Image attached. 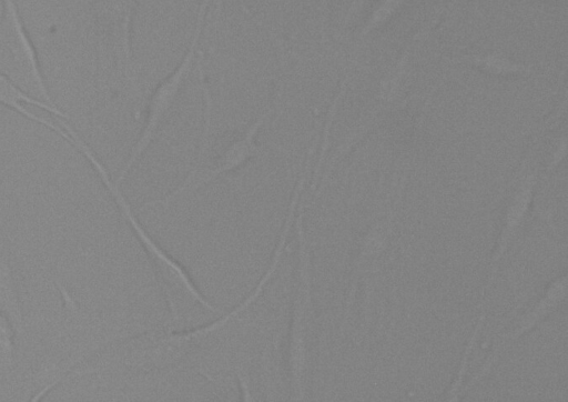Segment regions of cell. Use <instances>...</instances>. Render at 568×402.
Masks as SVG:
<instances>
[{"instance_id": "6da1fadb", "label": "cell", "mask_w": 568, "mask_h": 402, "mask_svg": "<svg viewBox=\"0 0 568 402\" xmlns=\"http://www.w3.org/2000/svg\"><path fill=\"white\" fill-rule=\"evenodd\" d=\"M94 167L98 170L102 181L110 190L116 204L122 210L133 231L138 235L142 247L148 252L149 259L155 270L158 281L165 294L169 308L171 310L172 319L178 321V300L183 297L192 299L194 302L201 304L203 308L211 312H216V308L213 306L195 288L193 281L190 279L184 269L170 255H168L140 225L133 215L130 205L120 192L119 185L111 182L102 164L97 162Z\"/></svg>"}, {"instance_id": "7a4b0ae2", "label": "cell", "mask_w": 568, "mask_h": 402, "mask_svg": "<svg viewBox=\"0 0 568 402\" xmlns=\"http://www.w3.org/2000/svg\"><path fill=\"white\" fill-rule=\"evenodd\" d=\"M202 26H195V30L183 59L176 68L164 79L152 92L149 104L148 114L140 132L139 139L134 143L129 159L116 180V184L125 178L132 167L138 162L141 155L146 151L152 141L158 135L164 121L172 112L185 80L192 69L195 58V51L201 37Z\"/></svg>"}, {"instance_id": "3957f363", "label": "cell", "mask_w": 568, "mask_h": 402, "mask_svg": "<svg viewBox=\"0 0 568 402\" xmlns=\"http://www.w3.org/2000/svg\"><path fill=\"white\" fill-rule=\"evenodd\" d=\"M271 112L272 110L270 108L261 112L258 117L247 127L245 132L225 148V150L220 154L211 168L201 170L194 169L190 172L184 182L174 191H172L162 200L149 202L144 207L155 204L168 205L183 193L196 190L203 184L213 181L215 178L243 167L251 158L257 153L256 138Z\"/></svg>"}, {"instance_id": "277c9868", "label": "cell", "mask_w": 568, "mask_h": 402, "mask_svg": "<svg viewBox=\"0 0 568 402\" xmlns=\"http://www.w3.org/2000/svg\"><path fill=\"white\" fill-rule=\"evenodd\" d=\"M298 198H300V192L294 191L290 207H288L285 223L282 229V233L280 235L277 247L273 254V260H272L268 269L266 270L265 274L262 277V279L260 280V282L256 285V288L254 289V291L251 293V295H248L234 310L230 311L227 314H225L224 316H222L214 323L199 328L192 332H187L184 334H173V335L166 336L168 343L175 352L181 354L187 343L197 342L200 340H203L207 335L212 334L213 332L221 330L224 325H226L227 322H230L232 319L237 316L242 311L247 309L258 298V295L262 293L263 289L265 288V285L270 281V279L273 277L275 270L277 269L278 262L282 259L284 245L286 243L287 235L290 233V230H291V227L293 223V218H294L295 209L297 207Z\"/></svg>"}, {"instance_id": "5b68a950", "label": "cell", "mask_w": 568, "mask_h": 402, "mask_svg": "<svg viewBox=\"0 0 568 402\" xmlns=\"http://www.w3.org/2000/svg\"><path fill=\"white\" fill-rule=\"evenodd\" d=\"M302 214H300L298 219V229H300V238L302 241L301 244V279L300 287L297 289V294L295 299V306L292 318V326H291V335H290V348H288V363L291 368L292 379L296 385V389H300L302 373L305 363V343H304V319L305 312L308 301V277H307V259L305 253V245L302 240Z\"/></svg>"}, {"instance_id": "8992f818", "label": "cell", "mask_w": 568, "mask_h": 402, "mask_svg": "<svg viewBox=\"0 0 568 402\" xmlns=\"http://www.w3.org/2000/svg\"><path fill=\"white\" fill-rule=\"evenodd\" d=\"M24 103L43 109L57 118H69V115L58 107H53L41 99H36L7 74L0 72V105L21 114L28 120L40 123L60 135L63 133V128H61L62 125L59 120L58 123H54L52 120L38 115L34 111L26 108Z\"/></svg>"}, {"instance_id": "52a82bcc", "label": "cell", "mask_w": 568, "mask_h": 402, "mask_svg": "<svg viewBox=\"0 0 568 402\" xmlns=\"http://www.w3.org/2000/svg\"><path fill=\"white\" fill-rule=\"evenodd\" d=\"M135 0H108L105 8L106 26L116 53L122 59L124 71L134 82L131 53V23Z\"/></svg>"}, {"instance_id": "ba28073f", "label": "cell", "mask_w": 568, "mask_h": 402, "mask_svg": "<svg viewBox=\"0 0 568 402\" xmlns=\"http://www.w3.org/2000/svg\"><path fill=\"white\" fill-rule=\"evenodd\" d=\"M476 63L480 64L484 69L491 73L505 74L518 71H525L526 68L510 62L500 56L490 54L480 59H476Z\"/></svg>"}, {"instance_id": "9c48e42d", "label": "cell", "mask_w": 568, "mask_h": 402, "mask_svg": "<svg viewBox=\"0 0 568 402\" xmlns=\"http://www.w3.org/2000/svg\"><path fill=\"white\" fill-rule=\"evenodd\" d=\"M529 200V191L526 190L519 194L517 200L515 201L510 212H509V222L513 224L515 223L520 215L524 213L527 203Z\"/></svg>"}, {"instance_id": "30bf717a", "label": "cell", "mask_w": 568, "mask_h": 402, "mask_svg": "<svg viewBox=\"0 0 568 402\" xmlns=\"http://www.w3.org/2000/svg\"><path fill=\"white\" fill-rule=\"evenodd\" d=\"M224 1L225 0H213L215 24H217V19L223 10Z\"/></svg>"}]
</instances>
